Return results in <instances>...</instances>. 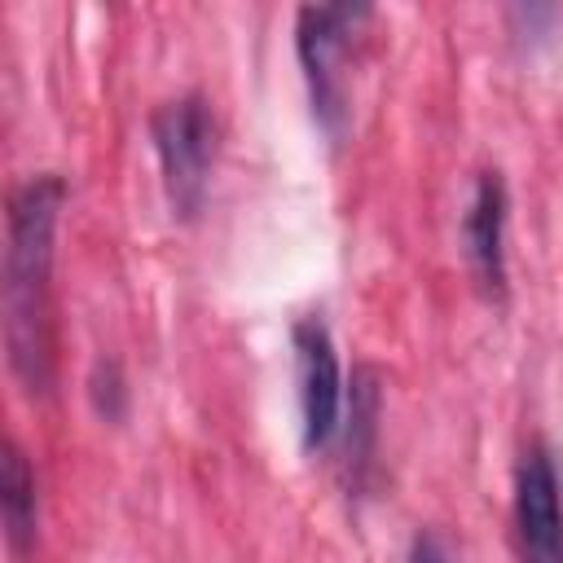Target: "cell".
<instances>
[{"label":"cell","instance_id":"cell-10","mask_svg":"<svg viewBox=\"0 0 563 563\" xmlns=\"http://www.w3.org/2000/svg\"><path fill=\"white\" fill-rule=\"evenodd\" d=\"M405 563H453V559H449V550H444V541L435 532H418Z\"/></svg>","mask_w":563,"mask_h":563},{"label":"cell","instance_id":"cell-2","mask_svg":"<svg viewBox=\"0 0 563 563\" xmlns=\"http://www.w3.org/2000/svg\"><path fill=\"white\" fill-rule=\"evenodd\" d=\"M365 18L369 4H303L295 18V53L303 66L312 119L330 141H339L352 119L347 57H352V35Z\"/></svg>","mask_w":563,"mask_h":563},{"label":"cell","instance_id":"cell-9","mask_svg":"<svg viewBox=\"0 0 563 563\" xmlns=\"http://www.w3.org/2000/svg\"><path fill=\"white\" fill-rule=\"evenodd\" d=\"M88 405L101 422H123L128 413V378L114 356H97L88 369Z\"/></svg>","mask_w":563,"mask_h":563},{"label":"cell","instance_id":"cell-7","mask_svg":"<svg viewBox=\"0 0 563 563\" xmlns=\"http://www.w3.org/2000/svg\"><path fill=\"white\" fill-rule=\"evenodd\" d=\"M0 519H4V545L13 563H31L40 545V493L31 457L18 449L13 435L0 444Z\"/></svg>","mask_w":563,"mask_h":563},{"label":"cell","instance_id":"cell-1","mask_svg":"<svg viewBox=\"0 0 563 563\" xmlns=\"http://www.w3.org/2000/svg\"><path fill=\"white\" fill-rule=\"evenodd\" d=\"M66 180L57 172L26 176L9 194L4 216V352L18 387L35 400L57 378V330H53V255Z\"/></svg>","mask_w":563,"mask_h":563},{"label":"cell","instance_id":"cell-6","mask_svg":"<svg viewBox=\"0 0 563 563\" xmlns=\"http://www.w3.org/2000/svg\"><path fill=\"white\" fill-rule=\"evenodd\" d=\"M506 180L497 167H484L475 176V194L462 211V255L471 264L475 286L488 299H506Z\"/></svg>","mask_w":563,"mask_h":563},{"label":"cell","instance_id":"cell-5","mask_svg":"<svg viewBox=\"0 0 563 563\" xmlns=\"http://www.w3.org/2000/svg\"><path fill=\"white\" fill-rule=\"evenodd\" d=\"M515 537L523 563H563V501L554 457L532 440L515 466Z\"/></svg>","mask_w":563,"mask_h":563},{"label":"cell","instance_id":"cell-8","mask_svg":"<svg viewBox=\"0 0 563 563\" xmlns=\"http://www.w3.org/2000/svg\"><path fill=\"white\" fill-rule=\"evenodd\" d=\"M374 435H378V387H374V369H356L352 374V431H347V453L352 466H369L374 457Z\"/></svg>","mask_w":563,"mask_h":563},{"label":"cell","instance_id":"cell-3","mask_svg":"<svg viewBox=\"0 0 563 563\" xmlns=\"http://www.w3.org/2000/svg\"><path fill=\"white\" fill-rule=\"evenodd\" d=\"M150 141L163 172V194L176 220H198L216 163V114L207 97L185 92L150 114Z\"/></svg>","mask_w":563,"mask_h":563},{"label":"cell","instance_id":"cell-4","mask_svg":"<svg viewBox=\"0 0 563 563\" xmlns=\"http://www.w3.org/2000/svg\"><path fill=\"white\" fill-rule=\"evenodd\" d=\"M295 343V374H299V422H303V449L325 453L339 435L343 413V369L334 339L321 317H299L290 330Z\"/></svg>","mask_w":563,"mask_h":563}]
</instances>
